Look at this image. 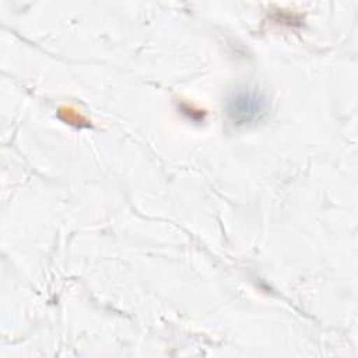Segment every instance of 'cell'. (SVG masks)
I'll use <instances>...</instances> for the list:
<instances>
[{
    "label": "cell",
    "mask_w": 358,
    "mask_h": 358,
    "mask_svg": "<svg viewBox=\"0 0 358 358\" xmlns=\"http://www.w3.org/2000/svg\"><path fill=\"white\" fill-rule=\"evenodd\" d=\"M263 109H264L263 101L252 92H238L229 101V106H228L229 116L238 124L250 123L259 119V116L263 113Z\"/></svg>",
    "instance_id": "6da1fadb"
}]
</instances>
